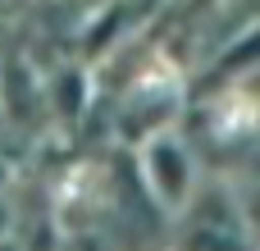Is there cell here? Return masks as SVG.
Returning a JSON list of instances; mask_svg holds the SVG:
<instances>
[{
  "label": "cell",
  "mask_w": 260,
  "mask_h": 251,
  "mask_svg": "<svg viewBox=\"0 0 260 251\" xmlns=\"http://www.w3.org/2000/svg\"><path fill=\"white\" fill-rule=\"evenodd\" d=\"M142 160H146V183H151V192L165 206H178L192 192V174L197 169H192V155H187V146L178 137H169V133L151 137L146 151H142Z\"/></svg>",
  "instance_id": "obj_1"
}]
</instances>
